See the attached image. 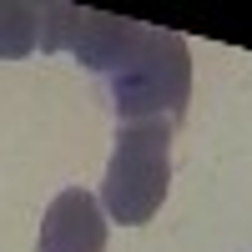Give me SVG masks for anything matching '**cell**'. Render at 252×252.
Masks as SVG:
<instances>
[{"mask_svg":"<svg viewBox=\"0 0 252 252\" xmlns=\"http://www.w3.org/2000/svg\"><path fill=\"white\" fill-rule=\"evenodd\" d=\"M106 247V212L91 192H61L46 207V222H40V242L35 252H101Z\"/></svg>","mask_w":252,"mask_h":252,"instance_id":"cell-2","label":"cell"},{"mask_svg":"<svg viewBox=\"0 0 252 252\" xmlns=\"http://www.w3.org/2000/svg\"><path fill=\"white\" fill-rule=\"evenodd\" d=\"M40 46V5H0V56H31Z\"/></svg>","mask_w":252,"mask_h":252,"instance_id":"cell-3","label":"cell"},{"mask_svg":"<svg viewBox=\"0 0 252 252\" xmlns=\"http://www.w3.org/2000/svg\"><path fill=\"white\" fill-rule=\"evenodd\" d=\"M172 182V121H126L101 182V207L121 227L152 222Z\"/></svg>","mask_w":252,"mask_h":252,"instance_id":"cell-1","label":"cell"}]
</instances>
